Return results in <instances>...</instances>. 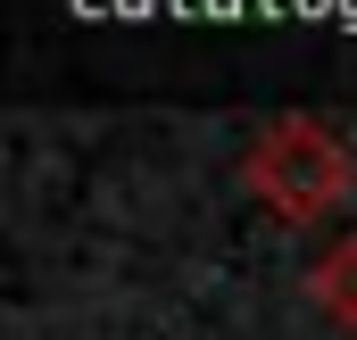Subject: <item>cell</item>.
Masks as SVG:
<instances>
[{"instance_id":"6da1fadb","label":"cell","mask_w":357,"mask_h":340,"mask_svg":"<svg viewBox=\"0 0 357 340\" xmlns=\"http://www.w3.org/2000/svg\"><path fill=\"white\" fill-rule=\"evenodd\" d=\"M250 191L266 199L274 216L316 224V216H333V208L349 199V150H341L324 125L282 116V125H266V133L250 141Z\"/></svg>"},{"instance_id":"7a4b0ae2","label":"cell","mask_w":357,"mask_h":340,"mask_svg":"<svg viewBox=\"0 0 357 340\" xmlns=\"http://www.w3.org/2000/svg\"><path fill=\"white\" fill-rule=\"evenodd\" d=\"M307 291H316V307H324L333 324H349V332H357V233L307 274Z\"/></svg>"}]
</instances>
